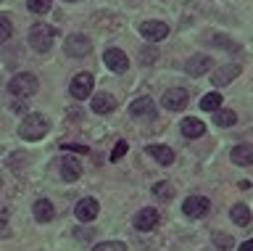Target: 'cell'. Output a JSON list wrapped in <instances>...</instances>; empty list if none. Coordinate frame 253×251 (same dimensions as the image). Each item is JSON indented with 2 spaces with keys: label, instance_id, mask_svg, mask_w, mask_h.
<instances>
[{
  "label": "cell",
  "instance_id": "obj_13",
  "mask_svg": "<svg viewBox=\"0 0 253 251\" xmlns=\"http://www.w3.org/2000/svg\"><path fill=\"white\" fill-rule=\"evenodd\" d=\"M211 64H213V61L209 56H190V61L185 64V72L190 77H203V74L211 72Z\"/></svg>",
  "mask_w": 253,
  "mask_h": 251
},
{
  "label": "cell",
  "instance_id": "obj_19",
  "mask_svg": "<svg viewBox=\"0 0 253 251\" xmlns=\"http://www.w3.org/2000/svg\"><path fill=\"white\" fill-rule=\"evenodd\" d=\"M148 153L153 156L158 164H164V167H169V164L174 161V151H171L169 146H158V143L156 146H148Z\"/></svg>",
  "mask_w": 253,
  "mask_h": 251
},
{
  "label": "cell",
  "instance_id": "obj_18",
  "mask_svg": "<svg viewBox=\"0 0 253 251\" xmlns=\"http://www.w3.org/2000/svg\"><path fill=\"white\" fill-rule=\"evenodd\" d=\"M32 211H35V219H37V222H50V219L55 217V209H53V203L47 201V199H40V201H35V206H32Z\"/></svg>",
  "mask_w": 253,
  "mask_h": 251
},
{
  "label": "cell",
  "instance_id": "obj_33",
  "mask_svg": "<svg viewBox=\"0 0 253 251\" xmlns=\"http://www.w3.org/2000/svg\"><path fill=\"white\" fill-rule=\"evenodd\" d=\"M74 233H77V238H79V241H90L95 230H90V227H79V230H74Z\"/></svg>",
  "mask_w": 253,
  "mask_h": 251
},
{
  "label": "cell",
  "instance_id": "obj_6",
  "mask_svg": "<svg viewBox=\"0 0 253 251\" xmlns=\"http://www.w3.org/2000/svg\"><path fill=\"white\" fill-rule=\"evenodd\" d=\"M63 48H66L69 56L82 58V56H87V53L92 50V43L87 40L84 35H69V37H66V43H63Z\"/></svg>",
  "mask_w": 253,
  "mask_h": 251
},
{
  "label": "cell",
  "instance_id": "obj_29",
  "mask_svg": "<svg viewBox=\"0 0 253 251\" xmlns=\"http://www.w3.org/2000/svg\"><path fill=\"white\" fill-rule=\"evenodd\" d=\"M126 148H129V146H126V140H119V143L114 146V151H111V161H119V159H122V156L126 153Z\"/></svg>",
  "mask_w": 253,
  "mask_h": 251
},
{
  "label": "cell",
  "instance_id": "obj_17",
  "mask_svg": "<svg viewBox=\"0 0 253 251\" xmlns=\"http://www.w3.org/2000/svg\"><path fill=\"white\" fill-rule=\"evenodd\" d=\"M232 164H237V167H248V164H253V146L251 143H240L232 148Z\"/></svg>",
  "mask_w": 253,
  "mask_h": 251
},
{
  "label": "cell",
  "instance_id": "obj_20",
  "mask_svg": "<svg viewBox=\"0 0 253 251\" xmlns=\"http://www.w3.org/2000/svg\"><path fill=\"white\" fill-rule=\"evenodd\" d=\"M179 127H182V135H185V138H201L206 132V124L201 119H185Z\"/></svg>",
  "mask_w": 253,
  "mask_h": 251
},
{
  "label": "cell",
  "instance_id": "obj_35",
  "mask_svg": "<svg viewBox=\"0 0 253 251\" xmlns=\"http://www.w3.org/2000/svg\"><path fill=\"white\" fill-rule=\"evenodd\" d=\"M148 61H156V50H142V64H148Z\"/></svg>",
  "mask_w": 253,
  "mask_h": 251
},
{
  "label": "cell",
  "instance_id": "obj_25",
  "mask_svg": "<svg viewBox=\"0 0 253 251\" xmlns=\"http://www.w3.org/2000/svg\"><path fill=\"white\" fill-rule=\"evenodd\" d=\"M201 108H203V111H216V108H221V96H219V93H209V96H203Z\"/></svg>",
  "mask_w": 253,
  "mask_h": 251
},
{
  "label": "cell",
  "instance_id": "obj_28",
  "mask_svg": "<svg viewBox=\"0 0 253 251\" xmlns=\"http://www.w3.org/2000/svg\"><path fill=\"white\" fill-rule=\"evenodd\" d=\"M11 35H13V27H11V21H8V16H0V43H5Z\"/></svg>",
  "mask_w": 253,
  "mask_h": 251
},
{
  "label": "cell",
  "instance_id": "obj_2",
  "mask_svg": "<svg viewBox=\"0 0 253 251\" xmlns=\"http://www.w3.org/2000/svg\"><path fill=\"white\" fill-rule=\"evenodd\" d=\"M53 37H55V29L53 27H47V24H35L32 27V32H29V45H32V50H37V53H47L53 48Z\"/></svg>",
  "mask_w": 253,
  "mask_h": 251
},
{
  "label": "cell",
  "instance_id": "obj_4",
  "mask_svg": "<svg viewBox=\"0 0 253 251\" xmlns=\"http://www.w3.org/2000/svg\"><path fill=\"white\" fill-rule=\"evenodd\" d=\"M182 211L193 219H201L211 211V201L206 199V196H190V199H185V203H182Z\"/></svg>",
  "mask_w": 253,
  "mask_h": 251
},
{
  "label": "cell",
  "instance_id": "obj_15",
  "mask_svg": "<svg viewBox=\"0 0 253 251\" xmlns=\"http://www.w3.org/2000/svg\"><path fill=\"white\" fill-rule=\"evenodd\" d=\"M61 177L66 180V183H74V180L82 177V164L77 159H71V156H63L61 161Z\"/></svg>",
  "mask_w": 253,
  "mask_h": 251
},
{
  "label": "cell",
  "instance_id": "obj_32",
  "mask_svg": "<svg viewBox=\"0 0 253 251\" xmlns=\"http://www.w3.org/2000/svg\"><path fill=\"white\" fill-rule=\"evenodd\" d=\"M61 148H63V151H74V153H87V146H79V143H66Z\"/></svg>",
  "mask_w": 253,
  "mask_h": 251
},
{
  "label": "cell",
  "instance_id": "obj_9",
  "mask_svg": "<svg viewBox=\"0 0 253 251\" xmlns=\"http://www.w3.org/2000/svg\"><path fill=\"white\" fill-rule=\"evenodd\" d=\"M187 100H190V96H187L185 88H169L164 93V106L169 108V111H182V108L187 106Z\"/></svg>",
  "mask_w": 253,
  "mask_h": 251
},
{
  "label": "cell",
  "instance_id": "obj_30",
  "mask_svg": "<svg viewBox=\"0 0 253 251\" xmlns=\"http://www.w3.org/2000/svg\"><path fill=\"white\" fill-rule=\"evenodd\" d=\"M27 161H29L27 153H16V156H11V169H13V172H21L19 167H24Z\"/></svg>",
  "mask_w": 253,
  "mask_h": 251
},
{
  "label": "cell",
  "instance_id": "obj_16",
  "mask_svg": "<svg viewBox=\"0 0 253 251\" xmlns=\"http://www.w3.org/2000/svg\"><path fill=\"white\" fill-rule=\"evenodd\" d=\"M116 108V98L111 93H98L92 96V111L95 114H111Z\"/></svg>",
  "mask_w": 253,
  "mask_h": 251
},
{
  "label": "cell",
  "instance_id": "obj_31",
  "mask_svg": "<svg viewBox=\"0 0 253 251\" xmlns=\"http://www.w3.org/2000/svg\"><path fill=\"white\" fill-rule=\"evenodd\" d=\"M216 45H219V48H224V50H240V45H237V43H232V40H227V37H216Z\"/></svg>",
  "mask_w": 253,
  "mask_h": 251
},
{
  "label": "cell",
  "instance_id": "obj_7",
  "mask_svg": "<svg viewBox=\"0 0 253 251\" xmlns=\"http://www.w3.org/2000/svg\"><path fill=\"white\" fill-rule=\"evenodd\" d=\"M103 64H106L114 74H124L126 69H129V58H126L124 50L111 48V50H106V56H103Z\"/></svg>",
  "mask_w": 253,
  "mask_h": 251
},
{
  "label": "cell",
  "instance_id": "obj_11",
  "mask_svg": "<svg viewBox=\"0 0 253 251\" xmlns=\"http://www.w3.org/2000/svg\"><path fill=\"white\" fill-rule=\"evenodd\" d=\"M98 211H100V203L95 199H82V201H77V206H74V214H77L79 222H92V219L98 217Z\"/></svg>",
  "mask_w": 253,
  "mask_h": 251
},
{
  "label": "cell",
  "instance_id": "obj_1",
  "mask_svg": "<svg viewBox=\"0 0 253 251\" xmlns=\"http://www.w3.org/2000/svg\"><path fill=\"white\" fill-rule=\"evenodd\" d=\"M47 130H50V124H47V119L42 114H29V116H24V122L19 127V138H24V140H42L47 135Z\"/></svg>",
  "mask_w": 253,
  "mask_h": 251
},
{
  "label": "cell",
  "instance_id": "obj_3",
  "mask_svg": "<svg viewBox=\"0 0 253 251\" xmlns=\"http://www.w3.org/2000/svg\"><path fill=\"white\" fill-rule=\"evenodd\" d=\"M40 88V82H37V77L35 74H29V72H21V74H16L11 82H8V90H11V96L16 98H27V96H35Z\"/></svg>",
  "mask_w": 253,
  "mask_h": 251
},
{
  "label": "cell",
  "instance_id": "obj_8",
  "mask_svg": "<svg viewBox=\"0 0 253 251\" xmlns=\"http://www.w3.org/2000/svg\"><path fill=\"white\" fill-rule=\"evenodd\" d=\"M140 35L145 37L148 43H158L169 35V24L166 21H142L140 24Z\"/></svg>",
  "mask_w": 253,
  "mask_h": 251
},
{
  "label": "cell",
  "instance_id": "obj_24",
  "mask_svg": "<svg viewBox=\"0 0 253 251\" xmlns=\"http://www.w3.org/2000/svg\"><path fill=\"white\" fill-rule=\"evenodd\" d=\"M213 246H216V249H221V251H229V249H232L235 246V238H232V235H229V233H213Z\"/></svg>",
  "mask_w": 253,
  "mask_h": 251
},
{
  "label": "cell",
  "instance_id": "obj_21",
  "mask_svg": "<svg viewBox=\"0 0 253 251\" xmlns=\"http://www.w3.org/2000/svg\"><path fill=\"white\" fill-rule=\"evenodd\" d=\"M213 122H216V127H232L237 122V114L232 108H216L213 111Z\"/></svg>",
  "mask_w": 253,
  "mask_h": 251
},
{
  "label": "cell",
  "instance_id": "obj_37",
  "mask_svg": "<svg viewBox=\"0 0 253 251\" xmlns=\"http://www.w3.org/2000/svg\"><path fill=\"white\" fill-rule=\"evenodd\" d=\"M11 108H13V111H27V106H24V103H19V100H16V103H13Z\"/></svg>",
  "mask_w": 253,
  "mask_h": 251
},
{
  "label": "cell",
  "instance_id": "obj_38",
  "mask_svg": "<svg viewBox=\"0 0 253 251\" xmlns=\"http://www.w3.org/2000/svg\"><path fill=\"white\" fill-rule=\"evenodd\" d=\"M66 3H79V0H66Z\"/></svg>",
  "mask_w": 253,
  "mask_h": 251
},
{
  "label": "cell",
  "instance_id": "obj_27",
  "mask_svg": "<svg viewBox=\"0 0 253 251\" xmlns=\"http://www.w3.org/2000/svg\"><path fill=\"white\" fill-rule=\"evenodd\" d=\"M92 251H126V246L122 241H106V243H98Z\"/></svg>",
  "mask_w": 253,
  "mask_h": 251
},
{
  "label": "cell",
  "instance_id": "obj_14",
  "mask_svg": "<svg viewBox=\"0 0 253 251\" xmlns=\"http://www.w3.org/2000/svg\"><path fill=\"white\" fill-rule=\"evenodd\" d=\"M237 74H240V66L237 64H224V66H219L216 72L211 74V82L219 85V88H224V85H229Z\"/></svg>",
  "mask_w": 253,
  "mask_h": 251
},
{
  "label": "cell",
  "instance_id": "obj_5",
  "mask_svg": "<svg viewBox=\"0 0 253 251\" xmlns=\"http://www.w3.org/2000/svg\"><path fill=\"white\" fill-rule=\"evenodd\" d=\"M92 85H95V77H92L90 72H82V74H77L74 80H71L69 93H71L77 100H84V98L92 93Z\"/></svg>",
  "mask_w": 253,
  "mask_h": 251
},
{
  "label": "cell",
  "instance_id": "obj_26",
  "mask_svg": "<svg viewBox=\"0 0 253 251\" xmlns=\"http://www.w3.org/2000/svg\"><path fill=\"white\" fill-rule=\"evenodd\" d=\"M50 5H53V0H27V8L32 13H37V16L47 13V11H50Z\"/></svg>",
  "mask_w": 253,
  "mask_h": 251
},
{
  "label": "cell",
  "instance_id": "obj_22",
  "mask_svg": "<svg viewBox=\"0 0 253 251\" xmlns=\"http://www.w3.org/2000/svg\"><path fill=\"white\" fill-rule=\"evenodd\" d=\"M229 217H232V222H235V225L245 227V225L251 222V209L245 206V203H235L232 211H229Z\"/></svg>",
  "mask_w": 253,
  "mask_h": 251
},
{
  "label": "cell",
  "instance_id": "obj_10",
  "mask_svg": "<svg viewBox=\"0 0 253 251\" xmlns=\"http://www.w3.org/2000/svg\"><path fill=\"white\" fill-rule=\"evenodd\" d=\"M129 114L134 116V119H156V106H153V100H150L148 96H142V98H134L132 100V106H129Z\"/></svg>",
  "mask_w": 253,
  "mask_h": 251
},
{
  "label": "cell",
  "instance_id": "obj_34",
  "mask_svg": "<svg viewBox=\"0 0 253 251\" xmlns=\"http://www.w3.org/2000/svg\"><path fill=\"white\" fill-rule=\"evenodd\" d=\"M11 235V227L5 225V219H0V238H8Z\"/></svg>",
  "mask_w": 253,
  "mask_h": 251
},
{
  "label": "cell",
  "instance_id": "obj_23",
  "mask_svg": "<svg viewBox=\"0 0 253 251\" xmlns=\"http://www.w3.org/2000/svg\"><path fill=\"white\" fill-rule=\"evenodd\" d=\"M153 196L158 201H171L174 199V188L169 183H156L153 185Z\"/></svg>",
  "mask_w": 253,
  "mask_h": 251
},
{
  "label": "cell",
  "instance_id": "obj_36",
  "mask_svg": "<svg viewBox=\"0 0 253 251\" xmlns=\"http://www.w3.org/2000/svg\"><path fill=\"white\" fill-rule=\"evenodd\" d=\"M240 251H253V241H245V243H240Z\"/></svg>",
  "mask_w": 253,
  "mask_h": 251
},
{
  "label": "cell",
  "instance_id": "obj_12",
  "mask_svg": "<svg viewBox=\"0 0 253 251\" xmlns=\"http://www.w3.org/2000/svg\"><path fill=\"white\" fill-rule=\"evenodd\" d=\"M158 219H161V217H158L156 209H150V206H148V209H140L137 214H134V227H137V230H142V233H150V230L158 225Z\"/></svg>",
  "mask_w": 253,
  "mask_h": 251
}]
</instances>
